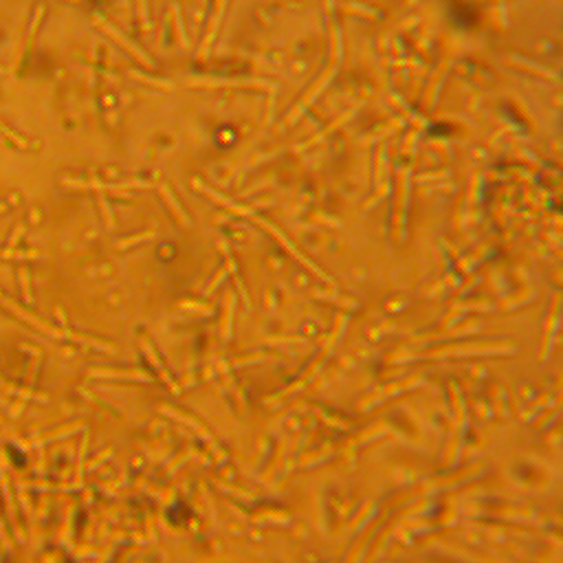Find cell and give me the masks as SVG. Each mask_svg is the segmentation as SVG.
Returning <instances> with one entry per match:
<instances>
[{
    "instance_id": "1",
    "label": "cell",
    "mask_w": 563,
    "mask_h": 563,
    "mask_svg": "<svg viewBox=\"0 0 563 563\" xmlns=\"http://www.w3.org/2000/svg\"><path fill=\"white\" fill-rule=\"evenodd\" d=\"M93 22H95L97 27H99V29H101V31H104L106 35H110V38L115 40V42L119 44V47H124V49L128 51V53L132 55V58H137V60H139V62H141L143 66H147V69H152V66H154V62H152V60H150V58H147V55H145V51L137 47V44L132 42V40H128L126 35L121 33L119 29H115V27H112L110 22H106V20H104V18H99V16H95V18H93Z\"/></svg>"
},
{
    "instance_id": "2",
    "label": "cell",
    "mask_w": 563,
    "mask_h": 563,
    "mask_svg": "<svg viewBox=\"0 0 563 563\" xmlns=\"http://www.w3.org/2000/svg\"><path fill=\"white\" fill-rule=\"evenodd\" d=\"M0 135H4L11 143H16L18 147H22V150H31V147H38V141H29L24 139V137H20L18 132H13L11 128H7L4 124H0Z\"/></svg>"
},
{
    "instance_id": "3",
    "label": "cell",
    "mask_w": 563,
    "mask_h": 563,
    "mask_svg": "<svg viewBox=\"0 0 563 563\" xmlns=\"http://www.w3.org/2000/svg\"><path fill=\"white\" fill-rule=\"evenodd\" d=\"M158 192H161V194H163V198L167 201V205H170V209L174 211V216H178V220H181V222H185V224H187V216L181 211V205H178V203H176V198L172 196L170 187H167V185H158Z\"/></svg>"
},
{
    "instance_id": "4",
    "label": "cell",
    "mask_w": 563,
    "mask_h": 563,
    "mask_svg": "<svg viewBox=\"0 0 563 563\" xmlns=\"http://www.w3.org/2000/svg\"><path fill=\"white\" fill-rule=\"evenodd\" d=\"M137 13H139V24H141L143 33H150L152 22H150V7H147V0H137Z\"/></svg>"
},
{
    "instance_id": "5",
    "label": "cell",
    "mask_w": 563,
    "mask_h": 563,
    "mask_svg": "<svg viewBox=\"0 0 563 563\" xmlns=\"http://www.w3.org/2000/svg\"><path fill=\"white\" fill-rule=\"evenodd\" d=\"M0 258H2V260H31V258H38V253H35V251L4 249V251H0Z\"/></svg>"
},
{
    "instance_id": "6",
    "label": "cell",
    "mask_w": 563,
    "mask_h": 563,
    "mask_svg": "<svg viewBox=\"0 0 563 563\" xmlns=\"http://www.w3.org/2000/svg\"><path fill=\"white\" fill-rule=\"evenodd\" d=\"M154 238V231H145V233H139V235H132V238H128V240H121L119 242V249H130V247H135V244H139V242H145V240H152Z\"/></svg>"
},
{
    "instance_id": "7",
    "label": "cell",
    "mask_w": 563,
    "mask_h": 563,
    "mask_svg": "<svg viewBox=\"0 0 563 563\" xmlns=\"http://www.w3.org/2000/svg\"><path fill=\"white\" fill-rule=\"evenodd\" d=\"M42 18H44V7H42V4H38V7H35V11H33L31 24H29V40L35 38V33H38V27H40V22H42Z\"/></svg>"
},
{
    "instance_id": "8",
    "label": "cell",
    "mask_w": 563,
    "mask_h": 563,
    "mask_svg": "<svg viewBox=\"0 0 563 563\" xmlns=\"http://www.w3.org/2000/svg\"><path fill=\"white\" fill-rule=\"evenodd\" d=\"M130 77H135V79H139V81H145V84H152V86H161V88H167V90L172 88V86H170V81H163V79L147 77V75L139 73V70H130Z\"/></svg>"
},
{
    "instance_id": "9",
    "label": "cell",
    "mask_w": 563,
    "mask_h": 563,
    "mask_svg": "<svg viewBox=\"0 0 563 563\" xmlns=\"http://www.w3.org/2000/svg\"><path fill=\"white\" fill-rule=\"evenodd\" d=\"M172 16H174V22H176V33L181 38V44L187 47V38H185V29H183V20H181V13H178V7L174 4L172 7Z\"/></svg>"
},
{
    "instance_id": "10",
    "label": "cell",
    "mask_w": 563,
    "mask_h": 563,
    "mask_svg": "<svg viewBox=\"0 0 563 563\" xmlns=\"http://www.w3.org/2000/svg\"><path fill=\"white\" fill-rule=\"evenodd\" d=\"M99 207H101V213H104V220H106V224L112 229L115 227V218H112V211H110V205L106 203V198H104V194H99Z\"/></svg>"
},
{
    "instance_id": "11",
    "label": "cell",
    "mask_w": 563,
    "mask_h": 563,
    "mask_svg": "<svg viewBox=\"0 0 563 563\" xmlns=\"http://www.w3.org/2000/svg\"><path fill=\"white\" fill-rule=\"evenodd\" d=\"M20 278H22V288H24V299L31 301V284H29V271L22 269L20 271Z\"/></svg>"
},
{
    "instance_id": "12",
    "label": "cell",
    "mask_w": 563,
    "mask_h": 563,
    "mask_svg": "<svg viewBox=\"0 0 563 563\" xmlns=\"http://www.w3.org/2000/svg\"><path fill=\"white\" fill-rule=\"evenodd\" d=\"M20 235H22V227H18L16 231H13L11 238H9V249H16V242L20 240Z\"/></svg>"
},
{
    "instance_id": "13",
    "label": "cell",
    "mask_w": 563,
    "mask_h": 563,
    "mask_svg": "<svg viewBox=\"0 0 563 563\" xmlns=\"http://www.w3.org/2000/svg\"><path fill=\"white\" fill-rule=\"evenodd\" d=\"M2 73H4V69H2V66H0V75H2Z\"/></svg>"
}]
</instances>
